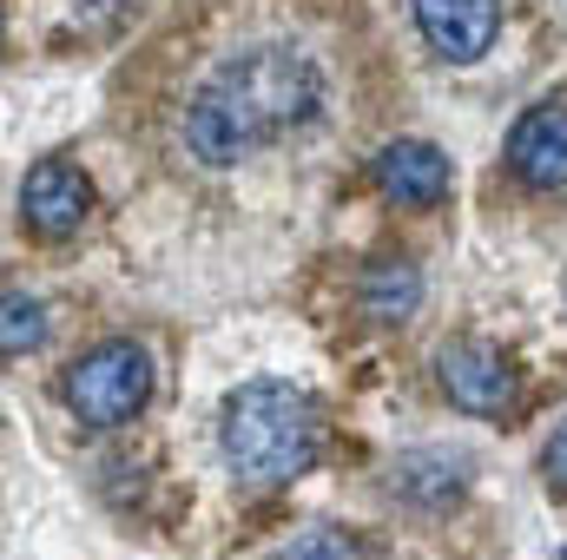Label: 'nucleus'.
<instances>
[{
    "label": "nucleus",
    "instance_id": "7",
    "mask_svg": "<svg viewBox=\"0 0 567 560\" xmlns=\"http://www.w3.org/2000/svg\"><path fill=\"white\" fill-rule=\"evenodd\" d=\"M416 27H423V40L442 60L468 66V60H482L495 46L502 0H416Z\"/></svg>",
    "mask_w": 567,
    "mask_h": 560
},
{
    "label": "nucleus",
    "instance_id": "13",
    "mask_svg": "<svg viewBox=\"0 0 567 560\" xmlns=\"http://www.w3.org/2000/svg\"><path fill=\"white\" fill-rule=\"evenodd\" d=\"M561 560H567V554H561Z\"/></svg>",
    "mask_w": 567,
    "mask_h": 560
},
{
    "label": "nucleus",
    "instance_id": "12",
    "mask_svg": "<svg viewBox=\"0 0 567 560\" xmlns=\"http://www.w3.org/2000/svg\"><path fill=\"white\" fill-rule=\"evenodd\" d=\"M542 468H548V481H555V488H567V422L548 435V448H542Z\"/></svg>",
    "mask_w": 567,
    "mask_h": 560
},
{
    "label": "nucleus",
    "instance_id": "2",
    "mask_svg": "<svg viewBox=\"0 0 567 560\" xmlns=\"http://www.w3.org/2000/svg\"><path fill=\"white\" fill-rule=\"evenodd\" d=\"M218 442H225V455H231V468H238L245 481L284 488V481H297V475L317 462V448H323V416H317V403H310L297 383L258 376V383L231 390L225 422H218Z\"/></svg>",
    "mask_w": 567,
    "mask_h": 560
},
{
    "label": "nucleus",
    "instance_id": "4",
    "mask_svg": "<svg viewBox=\"0 0 567 560\" xmlns=\"http://www.w3.org/2000/svg\"><path fill=\"white\" fill-rule=\"evenodd\" d=\"M435 376H442V390H449V403L462 416H502V409H515V370L488 343H449L435 356Z\"/></svg>",
    "mask_w": 567,
    "mask_h": 560
},
{
    "label": "nucleus",
    "instance_id": "9",
    "mask_svg": "<svg viewBox=\"0 0 567 560\" xmlns=\"http://www.w3.org/2000/svg\"><path fill=\"white\" fill-rule=\"evenodd\" d=\"M357 303H363L370 323H403V317H416V303H423V271L403 265V258H383V265L363 271Z\"/></svg>",
    "mask_w": 567,
    "mask_h": 560
},
{
    "label": "nucleus",
    "instance_id": "8",
    "mask_svg": "<svg viewBox=\"0 0 567 560\" xmlns=\"http://www.w3.org/2000/svg\"><path fill=\"white\" fill-rule=\"evenodd\" d=\"M377 185H383V198H396V205H442L449 198V158L423 139H396L377 152Z\"/></svg>",
    "mask_w": 567,
    "mask_h": 560
},
{
    "label": "nucleus",
    "instance_id": "5",
    "mask_svg": "<svg viewBox=\"0 0 567 560\" xmlns=\"http://www.w3.org/2000/svg\"><path fill=\"white\" fill-rule=\"evenodd\" d=\"M86 211H93V185H86L80 165L40 158V165L27 172V185H20V218H27L40 238H73V231L86 225Z\"/></svg>",
    "mask_w": 567,
    "mask_h": 560
},
{
    "label": "nucleus",
    "instance_id": "3",
    "mask_svg": "<svg viewBox=\"0 0 567 560\" xmlns=\"http://www.w3.org/2000/svg\"><path fill=\"white\" fill-rule=\"evenodd\" d=\"M152 396V356H145L133 336H113L100 350H86L73 370H66V409L86 422V428H120L133 422Z\"/></svg>",
    "mask_w": 567,
    "mask_h": 560
},
{
    "label": "nucleus",
    "instance_id": "1",
    "mask_svg": "<svg viewBox=\"0 0 567 560\" xmlns=\"http://www.w3.org/2000/svg\"><path fill=\"white\" fill-rule=\"evenodd\" d=\"M323 106V73L290 46H245L231 53L192 100H185V145L198 165L225 172L271 145L290 126H310Z\"/></svg>",
    "mask_w": 567,
    "mask_h": 560
},
{
    "label": "nucleus",
    "instance_id": "11",
    "mask_svg": "<svg viewBox=\"0 0 567 560\" xmlns=\"http://www.w3.org/2000/svg\"><path fill=\"white\" fill-rule=\"evenodd\" d=\"M284 560H370L363 554V541H350L343 528H310L303 541H290Z\"/></svg>",
    "mask_w": 567,
    "mask_h": 560
},
{
    "label": "nucleus",
    "instance_id": "6",
    "mask_svg": "<svg viewBox=\"0 0 567 560\" xmlns=\"http://www.w3.org/2000/svg\"><path fill=\"white\" fill-rule=\"evenodd\" d=\"M508 172L528 185V191H561L567 185V106H528L508 133Z\"/></svg>",
    "mask_w": 567,
    "mask_h": 560
},
{
    "label": "nucleus",
    "instance_id": "10",
    "mask_svg": "<svg viewBox=\"0 0 567 560\" xmlns=\"http://www.w3.org/2000/svg\"><path fill=\"white\" fill-rule=\"evenodd\" d=\"M40 336H47V310H40L27 290H7V310H0V343H7V356L40 350Z\"/></svg>",
    "mask_w": 567,
    "mask_h": 560
}]
</instances>
